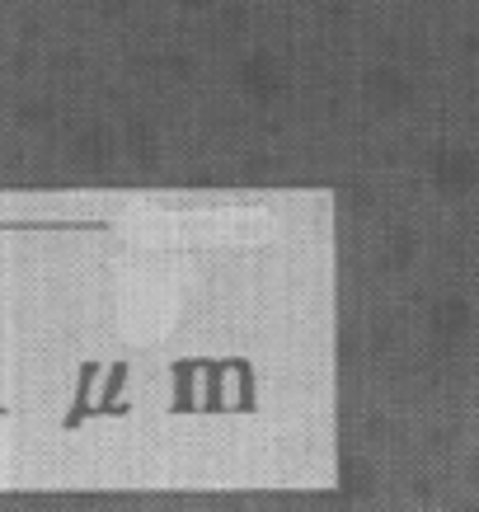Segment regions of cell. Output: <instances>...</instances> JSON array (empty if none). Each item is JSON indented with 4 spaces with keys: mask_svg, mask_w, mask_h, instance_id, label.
<instances>
[{
    "mask_svg": "<svg viewBox=\"0 0 479 512\" xmlns=\"http://www.w3.org/2000/svg\"><path fill=\"white\" fill-rule=\"evenodd\" d=\"M428 174H433L437 193H447V198H461V193H470V188L479 184V160L465 151V146H442L433 156V165H428Z\"/></svg>",
    "mask_w": 479,
    "mask_h": 512,
    "instance_id": "6da1fadb",
    "label": "cell"
},
{
    "mask_svg": "<svg viewBox=\"0 0 479 512\" xmlns=\"http://www.w3.org/2000/svg\"><path fill=\"white\" fill-rule=\"evenodd\" d=\"M367 99L381 113H400L404 104L414 99V80L404 76V71H390V66H381V71H371V76H367Z\"/></svg>",
    "mask_w": 479,
    "mask_h": 512,
    "instance_id": "7a4b0ae2",
    "label": "cell"
},
{
    "mask_svg": "<svg viewBox=\"0 0 479 512\" xmlns=\"http://www.w3.org/2000/svg\"><path fill=\"white\" fill-rule=\"evenodd\" d=\"M470 325H475V311H470V301H465V296H442L433 311H428V329H433L442 343L465 339Z\"/></svg>",
    "mask_w": 479,
    "mask_h": 512,
    "instance_id": "3957f363",
    "label": "cell"
},
{
    "mask_svg": "<svg viewBox=\"0 0 479 512\" xmlns=\"http://www.w3.org/2000/svg\"><path fill=\"white\" fill-rule=\"evenodd\" d=\"M245 85H249L254 94H273V90H278L282 76H278V66H273V57H249Z\"/></svg>",
    "mask_w": 479,
    "mask_h": 512,
    "instance_id": "277c9868",
    "label": "cell"
}]
</instances>
